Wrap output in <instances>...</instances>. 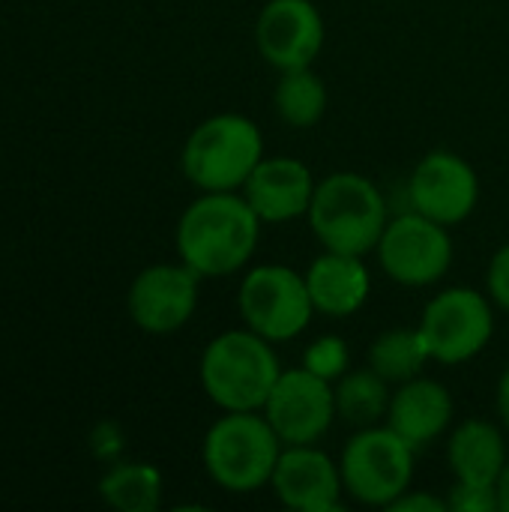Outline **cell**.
Masks as SVG:
<instances>
[{
  "label": "cell",
  "instance_id": "cell-1",
  "mask_svg": "<svg viewBox=\"0 0 509 512\" xmlns=\"http://www.w3.org/2000/svg\"><path fill=\"white\" fill-rule=\"evenodd\" d=\"M261 219L246 198L231 192H207L177 225V249L198 276H231L255 252Z\"/></svg>",
  "mask_w": 509,
  "mask_h": 512
},
{
  "label": "cell",
  "instance_id": "cell-2",
  "mask_svg": "<svg viewBox=\"0 0 509 512\" xmlns=\"http://www.w3.org/2000/svg\"><path fill=\"white\" fill-rule=\"evenodd\" d=\"M309 225L327 252L366 255L387 228V204L378 186L354 171H339L315 186Z\"/></svg>",
  "mask_w": 509,
  "mask_h": 512
},
{
  "label": "cell",
  "instance_id": "cell-3",
  "mask_svg": "<svg viewBox=\"0 0 509 512\" xmlns=\"http://www.w3.org/2000/svg\"><path fill=\"white\" fill-rule=\"evenodd\" d=\"M279 360L264 336L255 330H231L213 339L201 357V384L207 396L225 411H258L267 405Z\"/></svg>",
  "mask_w": 509,
  "mask_h": 512
},
{
  "label": "cell",
  "instance_id": "cell-4",
  "mask_svg": "<svg viewBox=\"0 0 509 512\" xmlns=\"http://www.w3.org/2000/svg\"><path fill=\"white\" fill-rule=\"evenodd\" d=\"M279 435L255 411H228L204 441V465L228 492H255L270 483L279 462Z\"/></svg>",
  "mask_w": 509,
  "mask_h": 512
},
{
  "label": "cell",
  "instance_id": "cell-5",
  "mask_svg": "<svg viewBox=\"0 0 509 512\" xmlns=\"http://www.w3.org/2000/svg\"><path fill=\"white\" fill-rule=\"evenodd\" d=\"M264 153L258 126L240 114L204 120L183 147V171L204 192H231L249 180Z\"/></svg>",
  "mask_w": 509,
  "mask_h": 512
},
{
  "label": "cell",
  "instance_id": "cell-6",
  "mask_svg": "<svg viewBox=\"0 0 509 512\" xmlns=\"http://www.w3.org/2000/svg\"><path fill=\"white\" fill-rule=\"evenodd\" d=\"M339 471L351 498L369 507H387L411 486L414 450L390 426H369L348 441Z\"/></svg>",
  "mask_w": 509,
  "mask_h": 512
},
{
  "label": "cell",
  "instance_id": "cell-7",
  "mask_svg": "<svg viewBox=\"0 0 509 512\" xmlns=\"http://www.w3.org/2000/svg\"><path fill=\"white\" fill-rule=\"evenodd\" d=\"M312 309L306 276L294 273L291 267H255L240 285V312L249 330L267 342H285L303 333Z\"/></svg>",
  "mask_w": 509,
  "mask_h": 512
},
{
  "label": "cell",
  "instance_id": "cell-8",
  "mask_svg": "<svg viewBox=\"0 0 509 512\" xmlns=\"http://www.w3.org/2000/svg\"><path fill=\"white\" fill-rule=\"evenodd\" d=\"M378 258L390 279L420 288L438 282L450 270L453 243L441 222L414 210L387 222L378 240Z\"/></svg>",
  "mask_w": 509,
  "mask_h": 512
},
{
  "label": "cell",
  "instance_id": "cell-9",
  "mask_svg": "<svg viewBox=\"0 0 509 512\" xmlns=\"http://www.w3.org/2000/svg\"><path fill=\"white\" fill-rule=\"evenodd\" d=\"M420 333L432 360L465 363L489 345L492 309L483 294L471 288H450L426 306Z\"/></svg>",
  "mask_w": 509,
  "mask_h": 512
},
{
  "label": "cell",
  "instance_id": "cell-10",
  "mask_svg": "<svg viewBox=\"0 0 509 512\" xmlns=\"http://www.w3.org/2000/svg\"><path fill=\"white\" fill-rule=\"evenodd\" d=\"M264 408L279 441L288 447L315 444L336 417V390L303 366L279 375Z\"/></svg>",
  "mask_w": 509,
  "mask_h": 512
},
{
  "label": "cell",
  "instance_id": "cell-11",
  "mask_svg": "<svg viewBox=\"0 0 509 512\" xmlns=\"http://www.w3.org/2000/svg\"><path fill=\"white\" fill-rule=\"evenodd\" d=\"M255 39L276 69H306L324 45V21L309 0H270L258 15Z\"/></svg>",
  "mask_w": 509,
  "mask_h": 512
},
{
  "label": "cell",
  "instance_id": "cell-12",
  "mask_svg": "<svg viewBox=\"0 0 509 512\" xmlns=\"http://www.w3.org/2000/svg\"><path fill=\"white\" fill-rule=\"evenodd\" d=\"M198 273L186 264H156L138 273L129 291V315L147 333L180 330L198 303Z\"/></svg>",
  "mask_w": 509,
  "mask_h": 512
},
{
  "label": "cell",
  "instance_id": "cell-13",
  "mask_svg": "<svg viewBox=\"0 0 509 512\" xmlns=\"http://www.w3.org/2000/svg\"><path fill=\"white\" fill-rule=\"evenodd\" d=\"M477 195H480V183L474 168L447 150H435L423 156L411 174L414 210L441 225H456L468 219L471 210L477 207Z\"/></svg>",
  "mask_w": 509,
  "mask_h": 512
},
{
  "label": "cell",
  "instance_id": "cell-14",
  "mask_svg": "<svg viewBox=\"0 0 509 512\" xmlns=\"http://www.w3.org/2000/svg\"><path fill=\"white\" fill-rule=\"evenodd\" d=\"M279 501L300 512H333L339 510L342 471L315 450L312 444H294L291 450L279 453L276 471L270 477Z\"/></svg>",
  "mask_w": 509,
  "mask_h": 512
},
{
  "label": "cell",
  "instance_id": "cell-15",
  "mask_svg": "<svg viewBox=\"0 0 509 512\" xmlns=\"http://www.w3.org/2000/svg\"><path fill=\"white\" fill-rule=\"evenodd\" d=\"M243 198L261 222H288L309 213L315 180L297 159H261L243 183Z\"/></svg>",
  "mask_w": 509,
  "mask_h": 512
},
{
  "label": "cell",
  "instance_id": "cell-16",
  "mask_svg": "<svg viewBox=\"0 0 509 512\" xmlns=\"http://www.w3.org/2000/svg\"><path fill=\"white\" fill-rule=\"evenodd\" d=\"M453 417V399L438 381H405V387L390 399L387 426L411 447L420 450L435 441Z\"/></svg>",
  "mask_w": 509,
  "mask_h": 512
},
{
  "label": "cell",
  "instance_id": "cell-17",
  "mask_svg": "<svg viewBox=\"0 0 509 512\" xmlns=\"http://www.w3.org/2000/svg\"><path fill=\"white\" fill-rule=\"evenodd\" d=\"M306 288L312 306L324 315H351L369 297V270L360 255L327 252L312 261L306 273Z\"/></svg>",
  "mask_w": 509,
  "mask_h": 512
},
{
  "label": "cell",
  "instance_id": "cell-18",
  "mask_svg": "<svg viewBox=\"0 0 509 512\" xmlns=\"http://www.w3.org/2000/svg\"><path fill=\"white\" fill-rule=\"evenodd\" d=\"M450 468L456 474V483L498 486L507 468V447L501 432L483 420L462 423L450 438Z\"/></svg>",
  "mask_w": 509,
  "mask_h": 512
},
{
  "label": "cell",
  "instance_id": "cell-19",
  "mask_svg": "<svg viewBox=\"0 0 509 512\" xmlns=\"http://www.w3.org/2000/svg\"><path fill=\"white\" fill-rule=\"evenodd\" d=\"M387 384L390 381H384L375 369L342 375L336 387V414L360 429L375 426L390 408Z\"/></svg>",
  "mask_w": 509,
  "mask_h": 512
},
{
  "label": "cell",
  "instance_id": "cell-20",
  "mask_svg": "<svg viewBox=\"0 0 509 512\" xmlns=\"http://www.w3.org/2000/svg\"><path fill=\"white\" fill-rule=\"evenodd\" d=\"M426 360H432V354H429V345H426L420 327L417 330H390V333L378 336L369 351V363L384 381H411L423 372Z\"/></svg>",
  "mask_w": 509,
  "mask_h": 512
},
{
  "label": "cell",
  "instance_id": "cell-21",
  "mask_svg": "<svg viewBox=\"0 0 509 512\" xmlns=\"http://www.w3.org/2000/svg\"><path fill=\"white\" fill-rule=\"evenodd\" d=\"M324 108H327V90L309 66L282 72V81L276 87V111L288 126L297 129L315 126L324 117Z\"/></svg>",
  "mask_w": 509,
  "mask_h": 512
},
{
  "label": "cell",
  "instance_id": "cell-22",
  "mask_svg": "<svg viewBox=\"0 0 509 512\" xmlns=\"http://www.w3.org/2000/svg\"><path fill=\"white\" fill-rule=\"evenodd\" d=\"M102 498L126 512H153L159 507L162 477L150 465H120L102 480Z\"/></svg>",
  "mask_w": 509,
  "mask_h": 512
},
{
  "label": "cell",
  "instance_id": "cell-23",
  "mask_svg": "<svg viewBox=\"0 0 509 512\" xmlns=\"http://www.w3.org/2000/svg\"><path fill=\"white\" fill-rule=\"evenodd\" d=\"M303 366L309 372H315L318 378H324V381H336L348 369V345L339 336H324L315 345H309V351L303 357Z\"/></svg>",
  "mask_w": 509,
  "mask_h": 512
},
{
  "label": "cell",
  "instance_id": "cell-24",
  "mask_svg": "<svg viewBox=\"0 0 509 512\" xmlns=\"http://www.w3.org/2000/svg\"><path fill=\"white\" fill-rule=\"evenodd\" d=\"M450 512H498V486H471V483H456L450 489Z\"/></svg>",
  "mask_w": 509,
  "mask_h": 512
},
{
  "label": "cell",
  "instance_id": "cell-25",
  "mask_svg": "<svg viewBox=\"0 0 509 512\" xmlns=\"http://www.w3.org/2000/svg\"><path fill=\"white\" fill-rule=\"evenodd\" d=\"M489 291L492 297L509 309V243L492 258V267H489Z\"/></svg>",
  "mask_w": 509,
  "mask_h": 512
},
{
  "label": "cell",
  "instance_id": "cell-26",
  "mask_svg": "<svg viewBox=\"0 0 509 512\" xmlns=\"http://www.w3.org/2000/svg\"><path fill=\"white\" fill-rule=\"evenodd\" d=\"M387 510L396 512H450V504L429 495V492H402L393 504H387Z\"/></svg>",
  "mask_w": 509,
  "mask_h": 512
},
{
  "label": "cell",
  "instance_id": "cell-27",
  "mask_svg": "<svg viewBox=\"0 0 509 512\" xmlns=\"http://www.w3.org/2000/svg\"><path fill=\"white\" fill-rule=\"evenodd\" d=\"M498 411H501V420L507 423L509 429V369L504 372L501 384H498Z\"/></svg>",
  "mask_w": 509,
  "mask_h": 512
},
{
  "label": "cell",
  "instance_id": "cell-28",
  "mask_svg": "<svg viewBox=\"0 0 509 512\" xmlns=\"http://www.w3.org/2000/svg\"><path fill=\"white\" fill-rule=\"evenodd\" d=\"M498 501H501V510L509 512V462L504 474H501V480H498Z\"/></svg>",
  "mask_w": 509,
  "mask_h": 512
}]
</instances>
